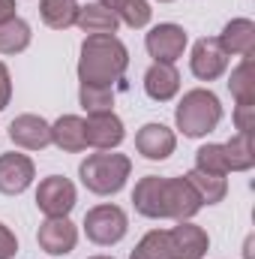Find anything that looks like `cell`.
I'll use <instances>...</instances> for the list:
<instances>
[{"label":"cell","instance_id":"cell-16","mask_svg":"<svg viewBox=\"0 0 255 259\" xmlns=\"http://www.w3.org/2000/svg\"><path fill=\"white\" fill-rule=\"evenodd\" d=\"M171 232V244H174V259H204L207 256V247H210V238L201 226H195L189 220H180Z\"/></svg>","mask_w":255,"mask_h":259},{"label":"cell","instance_id":"cell-34","mask_svg":"<svg viewBox=\"0 0 255 259\" xmlns=\"http://www.w3.org/2000/svg\"><path fill=\"white\" fill-rule=\"evenodd\" d=\"M90 259H114V256H90Z\"/></svg>","mask_w":255,"mask_h":259},{"label":"cell","instance_id":"cell-9","mask_svg":"<svg viewBox=\"0 0 255 259\" xmlns=\"http://www.w3.org/2000/svg\"><path fill=\"white\" fill-rule=\"evenodd\" d=\"M36 178V166L27 154H0V193H24Z\"/></svg>","mask_w":255,"mask_h":259},{"label":"cell","instance_id":"cell-8","mask_svg":"<svg viewBox=\"0 0 255 259\" xmlns=\"http://www.w3.org/2000/svg\"><path fill=\"white\" fill-rule=\"evenodd\" d=\"M36 241L45 253L51 256H66L78 244V229L69 217H45V223L36 232Z\"/></svg>","mask_w":255,"mask_h":259},{"label":"cell","instance_id":"cell-4","mask_svg":"<svg viewBox=\"0 0 255 259\" xmlns=\"http://www.w3.org/2000/svg\"><path fill=\"white\" fill-rule=\"evenodd\" d=\"M126 229H129V217L120 205H96L84 214V235L99 244V247H111L117 241L126 238Z\"/></svg>","mask_w":255,"mask_h":259},{"label":"cell","instance_id":"cell-21","mask_svg":"<svg viewBox=\"0 0 255 259\" xmlns=\"http://www.w3.org/2000/svg\"><path fill=\"white\" fill-rule=\"evenodd\" d=\"M78 3L75 0H39V18L51 27V30H66L75 24L78 18Z\"/></svg>","mask_w":255,"mask_h":259},{"label":"cell","instance_id":"cell-26","mask_svg":"<svg viewBox=\"0 0 255 259\" xmlns=\"http://www.w3.org/2000/svg\"><path fill=\"white\" fill-rule=\"evenodd\" d=\"M78 103L87 115H102V112H114V88H102V84H81L78 91Z\"/></svg>","mask_w":255,"mask_h":259},{"label":"cell","instance_id":"cell-7","mask_svg":"<svg viewBox=\"0 0 255 259\" xmlns=\"http://www.w3.org/2000/svg\"><path fill=\"white\" fill-rule=\"evenodd\" d=\"M189 69L198 81H216L225 69H228V55L222 52L216 36H204L192 46Z\"/></svg>","mask_w":255,"mask_h":259},{"label":"cell","instance_id":"cell-31","mask_svg":"<svg viewBox=\"0 0 255 259\" xmlns=\"http://www.w3.org/2000/svg\"><path fill=\"white\" fill-rule=\"evenodd\" d=\"M9 100H12V75H9L6 64L0 61V112L9 106Z\"/></svg>","mask_w":255,"mask_h":259},{"label":"cell","instance_id":"cell-22","mask_svg":"<svg viewBox=\"0 0 255 259\" xmlns=\"http://www.w3.org/2000/svg\"><path fill=\"white\" fill-rule=\"evenodd\" d=\"M30 24L24 18H9L0 21V55H21L30 46Z\"/></svg>","mask_w":255,"mask_h":259},{"label":"cell","instance_id":"cell-17","mask_svg":"<svg viewBox=\"0 0 255 259\" xmlns=\"http://www.w3.org/2000/svg\"><path fill=\"white\" fill-rule=\"evenodd\" d=\"M225 55H240V58H252L255 49V24L249 18H231L222 33L216 36Z\"/></svg>","mask_w":255,"mask_h":259},{"label":"cell","instance_id":"cell-12","mask_svg":"<svg viewBox=\"0 0 255 259\" xmlns=\"http://www.w3.org/2000/svg\"><path fill=\"white\" fill-rule=\"evenodd\" d=\"M9 139L24 151H42L51 145V124L39 115H18L9 124Z\"/></svg>","mask_w":255,"mask_h":259},{"label":"cell","instance_id":"cell-27","mask_svg":"<svg viewBox=\"0 0 255 259\" xmlns=\"http://www.w3.org/2000/svg\"><path fill=\"white\" fill-rule=\"evenodd\" d=\"M195 169L210 175H228V160L222 145H201L195 151Z\"/></svg>","mask_w":255,"mask_h":259},{"label":"cell","instance_id":"cell-15","mask_svg":"<svg viewBox=\"0 0 255 259\" xmlns=\"http://www.w3.org/2000/svg\"><path fill=\"white\" fill-rule=\"evenodd\" d=\"M180 91V72L174 64H156L144 72V94L153 100V103H168L174 100Z\"/></svg>","mask_w":255,"mask_h":259},{"label":"cell","instance_id":"cell-3","mask_svg":"<svg viewBox=\"0 0 255 259\" xmlns=\"http://www.w3.org/2000/svg\"><path fill=\"white\" fill-rule=\"evenodd\" d=\"M129 172H132V160L126 154H90L81 166H78V175H81V184L96 196H114L123 190Z\"/></svg>","mask_w":255,"mask_h":259},{"label":"cell","instance_id":"cell-24","mask_svg":"<svg viewBox=\"0 0 255 259\" xmlns=\"http://www.w3.org/2000/svg\"><path fill=\"white\" fill-rule=\"evenodd\" d=\"M222 148H225L228 172H249V169L255 166L252 133H237V136H234V139H228Z\"/></svg>","mask_w":255,"mask_h":259},{"label":"cell","instance_id":"cell-10","mask_svg":"<svg viewBox=\"0 0 255 259\" xmlns=\"http://www.w3.org/2000/svg\"><path fill=\"white\" fill-rule=\"evenodd\" d=\"M84 136L87 145L96 151H114L123 139H126V127L114 112H102V115H87L84 121Z\"/></svg>","mask_w":255,"mask_h":259},{"label":"cell","instance_id":"cell-33","mask_svg":"<svg viewBox=\"0 0 255 259\" xmlns=\"http://www.w3.org/2000/svg\"><path fill=\"white\" fill-rule=\"evenodd\" d=\"M99 3H102V6H105V9H111V12H114V15H117V9H120V6H123V3H126V0H99Z\"/></svg>","mask_w":255,"mask_h":259},{"label":"cell","instance_id":"cell-28","mask_svg":"<svg viewBox=\"0 0 255 259\" xmlns=\"http://www.w3.org/2000/svg\"><path fill=\"white\" fill-rule=\"evenodd\" d=\"M150 15H153V9H150L147 0H126V3L117 9V18H120L126 27H132V30L147 27V24H150Z\"/></svg>","mask_w":255,"mask_h":259},{"label":"cell","instance_id":"cell-29","mask_svg":"<svg viewBox=\"0 0 255 259\" xmlns=\"http://www.w3.org/2000/svg\"><path fill=\"white\" fill-rule=\"evenodd\" d=\"M18 253V238H15V232L6 226V223H0V259H12Z\"/></svg>","mask_w":255,"mask_h":259},{"label":"cell","instance_id":"cell-23","mask_svg":"<svg viewBox=\"0 0 255 259\" xmlns=\"http://www.w3.org/2000/svg\"><path fill=\"white\" fill-rule=\"evenodd\" d=\"M129 259H174V244H171V232L168 229H153L147 232Z\"/></svg>","mask_w":255,"mask_h":259},{"label":"cell","instance_id":"cell-32","mask_svg":"<svg viewBox=\"0 0 255 259\" xmlns=\"http://www.w3.org/2000/svg\"><path fill=\"white\" fill-rule=\"evenodd\" d=\"M15 0H0V21H9V18H15Z\"/></svg>","mask_w":255,"mask_h":259},{"label":"cell","instance_id":"cell-2","mask_svg":"<svg viewBox=\"0 0 255 259\" xmlns=\"http://www.w3.org/2000/svg\"><path fill=\"white\" fill-rule=\"evenodd\" d=\"M219 121H222V103L207 88H192V91H186L183 100L174 109V124H177V130L183 136H189V139H201V136L213 133V130L219 127Z\"/></svg>","mask_w":255,"mask_h":259},{"label":"cell","instance_id":"cell-11","mask_svg":"<svg viewBox=\"0 0 255 259\" xmlns=\"http://www.w3.org/2000/svg\"><path fill=\"white\" fill-rule=\"evenodd\" d=\"M201 211V199L186 178H165V220H192Z\"/></svg>","mask_w":255,"mask_h":259},{"label":"cell","instance_id":"cell-25","mask_svg":"<svg viewBox=\"0 0 255 259\" xmlns=\"http://www.w3.org/2000/svg\"><path fill=\"white\" fill-rule=\"evenodd\" d=\"M228 91L237 100V106H255V75H252V58H243L231 69Z\"/></svg>","mask_w":255,"mask_h":259},{"label":"cell","instance_id":"cell-30","mask_svg":"<svg viewBox=\"0 0 255 259\" xmlns=\"http://www.w3.org/2000/svg\"><path fill=\"white\" fill-rule=\"evenodd\" d=\"M234 124L240 133H252V124H255V106H237L234 109Z\"/></svg>","mask_w":255,"mask_h":259},{"label":"cell","instance_id":"cell-6","mask_svg":"<svg viewBox=\"0 0 255 259\" xmlns=\"http://www.w3.org/2000/svg\"><path fill=\"white\" fill-rule=\"evenodd\" d=\"M186 42H189L186 30L180 24H171V21L150 27V33L144 36V49L156 64H174L177 58H183Z\"/></svg>","mask_w":255,"mask_h":259},{"label":"cell","instance_id":"cell-13","mask_svg":"<svg viewBox=\"0 0 255 259\" xmlns=\"http://www.w3.org/2000/svg\"><path fill=\"white\" fill-rule=\"evenodd\" d=\"M174 148H177V136L165 124H144L135 136V151L144 160H165L174 154Z\"/></svg>","mask_w":255,"mask_h":259},{"label":"cell","instance_id":"cell-19","mask_svg":"<svg viewBox=\"0 0 255 259\" xmlns=\"http://www.w3.org/2000/svg\"><path fill=\"white\" fill-rule=\"evenodd\" d=\"M75 24H78L87 36H96V33H117L120 18H117L111 9H105L102 3H87V6L78 9Z\"/></svg>","mask_w":255,"mask_h":259},{"label":"cell","instance_id":"cell-35","mask_svg":"<svg viewBox=\"0 0 255 259\" xmlns=\"http://www.w3.org/2000/svg\"><path fill=\"white\" fill-rule=\"evenodd\" d=\"M159 3H171V0H159Z\"/></svg>","mask_w":255,"mask_h":259},{"label":"cell","instance_id":"cell-18","mask_svg":"<svg viewBox=\"0 0 255 259\" xmlns=\"http://www.w3.org/2000/svg\"><path fill=\"white\" fill-rule=\"evenodd\" d=\"M51 145H57L66 154H78L87 148V136H84V118L78 115H63L51 124Z\"/></svg>","mask_w":255,"mask_h":259},{"label":"cell","instance_id":"cell-14","mask_svg":"<svg viewBox=\"0 0 255 259\" xmlns=\"http://www.w3.org/2000/svg\"><path fill=\"white\" fill-rule=\"evenodd\" d=\"M132 205L141 217L162 220L165 217V178L159 175H144L135 190H132Z\"/></svg>","mask_w":255,"mask_h":259},{"label":"cell","instance_id":"cell-1","mask_svg":"<svg viewBox=\"0 0 255 259\" xmlns=\"http://www.w3.org/2000/svg\"><path fill=\"white\" fill-rule=\"evenodd\" d=\"M129 66V49L114 33H96L81 42L78 58V78L81 84H102L114 88V81L123 78Z\"/></svg>","mask_w":255,"mask_h":259},{"label":"cell","instance_id":"cell-20","mask_svg":"<svg viewBox=\"0 0 255 259\" xmlns=\"http://www.w3.org/2000/svg\"><path fill=\"white\" fill-rule=\"evenodd\" d=\"M183 178L195 187V193H198V199H201V205H216V202H222L225 193H228V181H225V175H210V172H198V169H192V172H186Z\"/></svg>","mask_w":255,"mask_h":259},{"label":"cell","instance_id":"cell-5","mask_svg":"<svg viewBox=\"0 0 255 259\" xmlns=\"http://www.w3.org/2000/svg\"><path fill=\"white\" fill-rule=\"evenodd\" d=\"M75 184L63 175H48L39 181L36 187V208L45 217H69V211L75 208Z\"/></svg>","mask_w":255,"mask_h":259}]
</instances>
